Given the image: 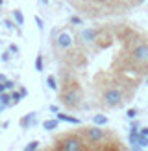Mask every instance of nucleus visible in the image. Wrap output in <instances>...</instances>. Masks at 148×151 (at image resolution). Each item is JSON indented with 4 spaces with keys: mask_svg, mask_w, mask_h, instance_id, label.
<instances>
[{
    "mask_svg": "<svg viewBox=\"0 0 148 151\" xmlns=\"http://www.w3.org/2000/svg\"><path fill=\"white\" fill-rule=\"evenodd\" d=\"M59 100H61V103L65 105V107L76 109L80 105V101H81V92H80V88L76 87V83H69V85L63 88Z\"/></svg>",
    "mask_w": 148,
    "mask_h": 151,
    "instance_id": "obj_1",
    "label": "nucleus"
},
{
    "mask_svg": "<svg viewBox=\"0 0 148 151\" xmlns=\"http://www.w3.org/2000/svg\"><path fill=\"white\" fill-rule=\"evenodd\" d=\"M57 149L59 151H85V144L76 134H67L61 140H57Z\"/></svg>",
    "mask_w": 148,
    "mask_h": 151,
    "instance_id": "obj_2",
    "label": "nucleus"
},
{
    "mask_svg": "<svg viewBox=\"0 0 148 151\" xmlns=\"http://www.w3.org/2000/svg\"><path fill=\"white\" fill-rule=\"evenodd\" d=\"M130 59L135 65H148V42H135L130 50Z\"/></svg>",
    "mask_w": 148,
    "mask_h": 151,
    "instance_id": "obj_3",
    "label": "nucleus"
},
{
    "mask_svg": "<svg viewBox=\"0 0 148 151\" xmlns=\"http://www.w3.org/2000/svg\"><path fill=\"white\" fill-rule=\"evenodd\" d=\"M102 101H104V105H107V107H118V105L124 101V92L118 87H109V88L104 90Z\"/></svg>",
    "mask_w": 148,
    "mask_h": 151,
    "instance_id": "obj_4",
    "label": "nucleus"
},
{
    "mask_svg": "<svg viewBox=\"0 0 148 151\" xmlns=\"http://www.w3.org/2000/svg\"><path fill=\"white\" fill-rule=\"evenodd\" d=\"M83 134L89 142H93V144H98V142H104L107 137V133L102 129V125H93V127H85L83 129Z\"/></svg>",
    "mask_w": 148,
    "mask_h": 151,
    "instance_id": "obj_5",
    "label": "nucleus"
},
{
    "mask_svg": "<svg viewBox=\"0 0 148 151\" xmlns=\"http://www.w3.org/2000/svg\"><path fill=\"white\" fill-rule=\"evenodd\" d=\"M72 42H74V39L69 32H59V35L56 37V48L57 50H69L72 46Z\"/></svg>",
    "mask_w": 148,
    "mask_h": 151,
    "instance_id": "obj_6",
    "label": "nucleus"
},
{
    "mask_svg": "<svg viewBox=\"0 0 148 151\" xmlns=\"http://www.w3.org/2000/svg\"><path fill=\"white\" fill-rule=\"evenodd\" d=\"M96 46L98 48H107L111 44V33L107 29H98V37H96Z\"/></svg>",
    "mask_w": 148,
    "mask_h": 151,
    "instance_id": "obj_7",
    "label": "nucleus"
},
{
    "mask_svg": "<svg viewBox=\"0 0 148 151\" xmlns=\"http://www.w3.org/2000/svg\"><path fill=\"white\" fill-rule=\"evenodd\" d=\"M65 61L69 65H72V66H83L85 65V55H81L80 52L78 54L74 52V54H67L65 55Z\"/></svg>",
    "mask_w": 148,
    "mask_h": 151,
    "instance_id": "obj_8",
    "label": "nucleus"
},
{
    "mask_svg": "<svg viewBox=\"0 0 148 151\" xmlns=\"http://www.w3.org/2000/svg\"><path fill=\"white\" fill-rule=\"evenodd\" d=\"M96 37H98V29H93V28H85L81 32V41L87 42V44H93L96 42Z\"/></svg>",
    "mask_w": 148,
    "mask_h": 151,
    "instance_id": "obj_9",
    "label": "nucleus"
},
{
    "mask_svg": "<svg viewBox=\"0 0 148 151\" xmlns=\"http://www.w3.org/2000/svg\"><path fill=\"white\" fill-rule=\"evenodd\" d=\"M35 118H37V114L35 112H28V114H24L20 118V127H24V129H28L30 125H33L35 124Z\"/></svg>",
    "mask_w": 148,
    "mask_h": 151,
    "instance_id": "obj_10",
    "label": "nucleus"
},
{
    "mask_svg": "<svg viewBox=\"0 0 148 151\" xmlns=\"http://www.w3.org/2000/svg\"><path fill=\"white\" fill-rule=\"evenodd\" d=\"M57 120H59V122H67V124L80 125V118H76V116H70V114H65V112H57Z\"/></svg>",
    "mask_w": 148,
    "mask_h": 151,
    "instance_id": "obj_11",
    "label": "nucleus"
},
{
    "mask_svg": "<svg viewBox=\"0 0 148 151\" xmlns=\"http://www.w3.org/2000/svg\"><path fill=\"white\" fill-rule=\"evenodd\" d=\"M57 125H59V120H57V118H54V120H44V122H43V127H44L46 131L57 129Z\"/></svg>",
    "mask_w": 148,
    "mask_h": 151,
    "instance_id": "obj_12",
    "label": "nucleus"
},
{
    "mask_svg": "<svg viewBox=\"0 0 148 151\" xmlns=\"http://www.w3.org/2000/svg\"><path fill=\"white\" fill-rule=\"evenodd\" d=\"M13 20L17 22V26H22V24H24V15H22L20 9H13Z\"/></svg>",
    "mask_w": 148,
    "mask_h": 151,
    "instance_id": "obj_13",
    "label": "nucleus"
},
{
    "mask_svg": "<svg viewBox=\"0 0 148 151\" xmlns=\"http://www.w3.org/2000/svg\"><path fill=\"white\" fill-rule=\"evenodd\" d=\"M93 124H94V125H106V124H107V116H104V114H94V116H93Z\"/></svg>",
    "mask_w": 148,
    "mask_h": 151,
    "instance_id": "obj_14",
    "label": "nucleus"
},
{
    "mask_svg": "<svg viewBox=\"0 0 148 151\" xmlns=\"http://www.w3.org/2000/svg\"><path fill=\"white\" fill-rule=\"evenodd\" d=\"M46 85H48V88H52V90H57V88H59V87H57L56 76H48V78H46Z\"/></svg>",
    "mask_w": 148,
    "mask_h": 151,
    "instance_id": "obj_15",
    "label": "nucleus"
},
{
    "mask_svg": "<svg viewBox=\"0 0 148 151\" xmlns=\"http://www.w3.org/2000/svg\"><path fill=\"white\" fill-rule=\"evenodd\" d=\"M35 70L37 72H43L44 70V63H43V54H39L35 57Z\"/></svg>",
    "mask_w": 148,
    "mask_h": 151,
    "instance_id": "obj_16",
    "label": "nucleus"
},
{
    "mask_svg": "<svg viewBox=\"0 0 148 151\" xmlns=\"http://www.w3.org/2000/svg\"><path fill=\"white\" fill-rule=\"evenodd\" d=\"M37 149H39V140H32L30 144H26V147L22 151H37Z\"/></svg>",
    "mask_w": 148,
    "mask_h": 151,
    "instance_id": "obj_17",
    "label": "nucleus"
},
{
    "mask_svg": "<svg viewBox=\"0 0 148 151\" xmlns=\"http://www.w3.org/2000/svg\"><path fill=\"white\" fill-rule=\"evenodd\" d=\"M0 103H4V105H7V107H9V105H11V94L2 92V94H0Z\"/></svg>",
    "mask_w": 148,
    "mask_h": 151,
    "instance_id": "obj_18",
    "label": "nucleus"
},
{
    "mask_svg": "<svg viewBox=\"0 0 148 151\" xmlns=\"http://www.w3.org/2000/svg\"><path fill=\"white\" fill-rule=\"evenodd\" d=\"M20 98H22L20 90H13V92H11V105H17L20 101Z\"/></svg>",
    "mask_w": 148,
    "mask_h": 151,
    "instance_id": "obj_19",
    "label": "nucleus"
},
{
    "mask_svg": "<svg viewBox=\"0 0 148 151\" xmlns=\"http://www.w3.org/2000/svg\"><path fill=\"white\" fill-rule=\"evenodd\" d=\"M137 144H139L141 147H146V146H148V137H144V134H141V133H139V138H137Z\"/></svg>",
    "mask_w": 148,
    "mask_h": 151,
    "instance_id": "obj_20",
    "label": "nucleus"
},
{
    "mask_svg": "<svg viewBox=\"0 0 148 151\" xmlns=\"http://www.w3.org/2000/svg\"><path fill=\"white\" fill-rule=\"evenodd\" d=\"M70 24H83V20H81L80 17H76V15H72V17H70Z\"/></svg>",
    "mask_w": 148,
    "mask_h": 151,
    "instance_id": "obj_21",
    "label": "nucleus"
},
{
    "mask_svg": "<svg viewBox=\"0 0 148 151\" xmlns=\"http://www.w3.org/2000/svg\"><path fill=\"white\" fill-rule=\"evenodd\" d=\"M126 116H128L130 120H133L137 116V109H128V112H126Z\"/></svg>",
    "mask_w": 148,
    "mask_h": 151,
    "instance_id": "obj_22",
    "label": "nucleus"
},
{
    "mask_svg": "<svg viewBox=\"0 0 148 151\" xmlns=\"http://www.w3.org/2000/svg\"><path fill=\"white\" fill-rule=\"evenodd\" d=\"M0 59H2L4 63H7V61L11 59V52H9V50H7V52H4V54H2V57H0Z\"/></svg>",
    "mask_w": 148,
    "mask_h": 151,
    "instance_id": "obj_23",
    "label": "nucleus"
},
{
    "mask_svg": "<svg viewBox=\"0 0 148 151\" xmlns=\"http://www.w3.org/2000/svg\"><path fill=\"white\" fill-rule=\"evenodd\" d=\"M7 50H9L11 54H19V46H17V44H9V48H7Z\"/></svg>",
    "mask_w": 148,
    "mask_h": 151,
    "instance_id": "obj_24",
    "label": "nucleus"
},
{
    "mask_svg": "<svg viewBox=\"0 0 148 151\" xmlns=\"http://www.w3.org/2000/svg\"><path fill=\"white\" fill-rule=\"evenodd\" d=\"M35 24H37V28H39V29H43V28H44V24H43L41 17H35Z\"/></svg>",
    "mask_w": 148,
    "mask_h": 151,
    "instance_id": "obj_25",
    "label": "nucleus"
},
{
    "mask_svg": "<svg viewBox=\"0 0 148 151\" xmlns=\"http://www.w3.org/2000/svg\"><path fill=\"white\" fill-rule=\"evenodd\" d=\"M6 87H7V90H13V88H15V81H9V79H7V81H6Z\"/></svg>",
    "mask_w": 148,
    "mask_h": 151,
    "instance_id": "obj_26",
    "label": "nucleus"
},
{
    "mask_svg": "<svg viewBox=\"0 0 148 151\" xmlns=\"http://www.w3.org/2000/svg\"><path fill=\"white\" fill-rule=\"evenodd\" d=\"M4 24H6L7 28H9V29H13V28H15V24H17V22H11V20H6V22H4Z\"/></svg>",
    "mask_w": 148,
    "mask_h": 151,
    "instance_id": "obj_27",
    "label": "nucleus"
},
{
    "mask_svg": "<svg viewBox=\"0 0 148 151\" xmlns=\"http://www.w3.org/2000/svg\"><path fill=\"white\" fill-rule=\"evenodd\" d=\"M144 147H141L139 144H135V146H131V151H143Z\"/></svg>",
    "mask_w": 148,
    "mask_h": 151,
    "instance_id": "obj_28",
    "label": "nucleus"
},
{
    "mask_svg": "<svg viewBox=\"0 0 148 151\" xmlns=\"http://www.w3.org/2000/svg\"><path fill=\"white\" fill-rule=\"evenodd\" d=\"M6 90H7V87H6V83H0V94H2V92H6Z\"/></svg>",
    "mask_w": 148,
    "mask_h": 151,
    "instance_id": "obj_29",
    "label": "nucleus"
},
{
    "mask_svg": "<svg viewBox=\"0 0 148 151\" xmlns=\"http://www.w3.org/2000/svg\"><path fill=\"white\" fill-rule=\"evenodd\" d=\"M141 134H144V137H148V127H143V129H141Z\"/></svg>",
    "mask_w": 148,
    "mask_h": 151,
    "instance_id": "obj_30",
    "label": "nucleus"
},
{
    "mask_svg": "<svg viewBox=\"0 0 148 151\" xmlns=\"http://www.w3.org/2000/svg\"><path fill=\"white\" fill-rule=\"evenodd\" d=\"M6 81H7V78H6L4 74H0V83H6Z\"/></svg>",
    "mask_w": 148,
    "mask_h": 151,
    "instance_id": "obj_31",
    "label": "nucleus"
},
{
    "mask_svg": "<svg viewBox=\"0 0 148 151\" xmlns=\"http://www.w3.org/2000/svg\"><path fill=\"white\" fill-rule=\"evenodd\" d=\"M50 111H52V112H59V109L56 107V105H50Z\"/></svg>",
    "mask_w": 148,
    "mask_h": 151,
    "instance_id": "obj_32",
    "label": "nucleus"
},
{
    "mask_svg": "<svg viewBox=\"0 0 148 151\" xmlns=\"http://www.w3.org/2000/svg\"><path fill=\"white\" fill-rule=\"evenodd\" d=\"M20 94H22V98L28 96V90H26V88H20Z\"/></svg>",
    "mask_w": 148,
    "mask_h": 151,
    "instance_id": "obj_33",
    "label": "nucleus"
},
{
    "mask_svg": "<svg viewBox=\"0 0 148 151\" xmlns=\"http://www.w3.org/2000/svg\"><path fill=\"white\" fill-rule=\"evenodd\" d=\"M6 107H7V105H4V103H0V111H4Z\"/></svg>",
    "mask_w": 148,
    "mask_h": 151,
    "instance_id": "obj_34",
    "label": "nucleus"
},
{
    "mask_svg": "<svg viewBox=\"0 0 148 151\" xmlns=\"http://www.w3.org/2000/svg\"><path fill=\"white\" fill-rule=\"evenodd\" d=\"M41 4H44V6H46V4H48V0H41Z\"/></svg>",
    "mask_w": 148,
    "mask_h": 151,
    "instance_id": "obj_35",
    "label": "nucleus"
},
{
    "mask_svg": "<svg viewBox=\"0 0 148 151\" xmlns=\"http://www.w3.org/2000/svg\"><path fill=\"white\" fill-rule=\"evenodd\" d=\"M93 2H106V0H93Z\"/></svg>",
    "mask_w": 148,
    "mask_h": 151,
    "instance_id": "obj_36",
    "label": "nucleus"
},
{
    "mask_svg": "<svg viewBox=\"0 0 148 151\" xmlns=\"http://www.w3.org/2000/svg\"><path fill=\"white\" fill-rule=\"evenodd\" d=\"M2 4H4V0H0V6H2Z\"/></svg>",
    "mask_w": 148,
    "mask_h": 151,
    "instance_id": "obj_37",
    "label": "nucleus"
},
{
    "mask_svg": "<svg viewBox=\"0 0 148 151\" xmlns=\"http://www.w3.org/2000/svg\"><path fill=\"white\" fill-rule=\"evenodd\" d=\"M37 151H39V149H37Z\"/></svg>",
    "mask_w": 148,
    "mask_h": 151,
    "instance_id": "obj_38",
    "label": "nucleus"
}]
</instances>
